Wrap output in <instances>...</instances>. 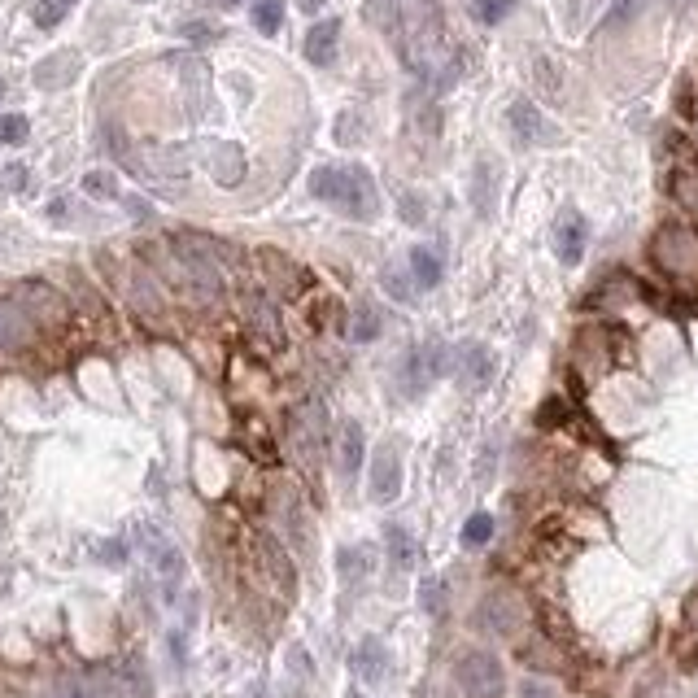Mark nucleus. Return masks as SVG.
<instances>
[{"label":"nucleus","mask_w":698,"mask_h":698,"mask_svg":"<svg viewBox=\"0 0 698 698\" xmlns=\"http://www.w3.org/2000/svg\"><path fill=\"white\" fill-rule=\"evenodd\" d=\"M310 192L341 214H349V219H376L380 214V197L367 166H319L310 175Z\"/></svg>","instance_id":"1"},{"label":"nucleus","mask_w":698,"mask_h":698,"mask_svg":"<svg viewBox=\"0 0 698 698\" xmlns=\"http://www.w3.org/2000/svg\"><path fill=\"white\" fill-rule=\"evenodd\" d=\"M454 677H459L467 698H507V672H502L498 655H489V651H467V655H459Z\"/></svg>","instance_id":"2"},{"label":"nucleus","mask_w":698,"mask_h":698,"mask_svg":"<svg viewBox=\"0 0 698 698\" xmlns=\"http://www.w3.org/2000/svg\"><path fill=\"white\" fill-rule=\"evenodd\" d=\"M445 371H450V349H445L441 341H424L419 349H411L406 354V363H402V384H406V393H424L428 384H437Z\"/></svg>","instance_id":"3"},{"label":"nucleus","mask_w":698,"mask_h":698,"mask_svg":"<svg viewBox=\"0 0 698 698\" xmlns=\"http://www.w3.org/2000/svg\"><path fill=\"white\" fill-rule=\"evenodd\" d=\"M140 537H144V550H149V563H153V572H158L166 598H175L179 581H184V555H179V546L171 537H162L158 528H144Z\"/></svg>","instance_id":"4"},{"label":"nucleus","mask_w":698,"mask_h":698,"mask_svg":"<svg viewBox=\"0 0 698 698\" xmlns=\"http://www.w3.org/2000/svg\"><path fill=\"white\" fill-rule=\"evenodd\" d=\"M450 367H454V376H459V384H463L467 393L489 389L493 371H498V363H493V354H489V345H480V341L454 349V354H450Z\"/></svg>","instance_id":"5"},{"label":"nucleus","mask_w":698,"mask_h":698,"mask_svg":"<svg viewBox=\"0 0 698 698\" xmlns=\"http://www.w3.org/2000/svg\"><path fill=\"white\" fill-rule=\"evenodd\" d=\"M397 493H402V454L389 441L371 459V502H393Z\"/></svg>","instance_id":"6"},{"label":"nucleus","mask_w":698,"mask_h":698,"mask_svg":"<svg viewBox=\"0 0 698 698\" xmlns=\"http://www.w3.org/2000/svg\"><path fill=\"white\" fill-rule=\"evenodd\" d=\"M363 454H367L363 424H358V419H345V424L336 428V472H341V480H354L358 476Z\"/></svg>","instance_id":"7"},{"label":"nucleus","mask_w":698,"mask_h":698,"mask_svg":"<svg viewBox=\"0 0 698 698\" xmlns=\"http://www.w3.org/2000/svg\"><path fill=\"white\" fill-rule=\"evenodd\" d=\"M585 245H589V223L576 210H568L555 223V254H559L563 267H576V262L585 258Z\"/></svg>","instance_id":"8"},{"label":"nucleus","mask_w":698,"mask_h":698,"mask_svg":"<svg viewBox=\"0 0 698 698\" xmlns=\"http://www.w3.org/2000/svg\"><path fill=\"white\" fill-rule=\"evenodd\" d=\"M349 664H354L358 681L380 685L384 677H389V646H384L380 637H363V642L354 646V655H349Z\"/></svg>","instance_id":"9"},{"label":"nucleus","mask_w":698,"mask_h":698,"mask_svg":"<svg viewBox=\"0 0 698 698\" xmlns=\"http://www.w3.org/2000/svg\"><path fill=\"white\" fill-rule=\"evenodd\" d=\"M476 624H480V629H489V633L511 637L515 629H520V607H515L511 594H489L485 603H480V611H476Z\"/></svg>","instance_id":"10"},{"label":"nucleus","mask_w":698,"mask_h":698,"mask_svg":"<svg viewBox=\"0 0 698 698\" xmlns=\"http://www.w3.org/2000/svg\"><path fill=\"white\" fill-rule=\"evenodd\" d=\"M336 40H341V22L336 18L315 22L310 35H306V62L310 66H332L336 62Z\"/></svg>","instance_id":"11"},{"label":"nucleus","mask_w":698,"mask_h":698,"mask_svg":"<svg viewBox=\"0 0 698 698\" xmlns=\"http://www.w3.org/2000/svg\"><path fill=\"white\" fill-rule=\"evenodd\" d=\"M511 127H515V136H520L524 144L555 140V131H550V123L541 118V110H537L533 101H515V105H511Z\"/></svg>","instance_id":"12"},{"label":"nucleus","mask_w":698,"mask_h":698,"mask_svg":"<svg viewBox=\"0 0 698 698\" xmlns=\"http://www.w3.org/2000/svg\"><path fill=\"white\" fill-rule=\"evenodd\" d=\"M384 550H389V559H393L397 572H411L419 563V541L411 537V528H402V524L384 528Z\"/></svg>","instance_id":"13"},{"label":"nucleus","mask_w":698,"mask_h":698,"mask_svg":"<svg viewBox=\"0 0 698 698\" xmlns=\"http://www.w3.org/2000/svg\"><path fill=\"white\" fill-rule=\"evenodd\" d=\"M75 75H79V57L75 53H53L48 62L35 66V83H40V88H66Z\"/></svg>","instance_id":"14"},{"label":"nucleus","mask_w":698,"mask_h":698,"mask_svg":"<svg viewBox=\"0 0 698 698\" xmlns=\"http://www.w3.org/2000/svg\"><path fill=\"white\" fill-rule=\"evenodd\" d=\"M411 275H415L419 288H437V284L445 280V262H441L437 249L415 245V249H411Z\"/></svg>","instance_id":"15"},{"label":"nucleus","mask_w":698,"mask_h":698,"mask_svg":"<svg viewBox=\"0 0 698 698\" xmlns=\"http://www.w3.org/2000/svg\"><path fill=\"white\" fill-rule=\"evenodd\" d=\"M31 336V319L18 306L0 302V349H22Z\"/></svg>","instance_id":"16"},{"label":"nucleus","mask_w":698,"mask_h":698,"mask_svg":"<svg viewBox=\"0 0 698 698\" xmlns=\"http://www.w3.org/2000/svg\"><path fill=\"white\" fill-rule=\"evenodd\" d=\"M371 559H376V555H371V546H345L341 555H336V563H341V576H345L349 585H354V581H367Z\"/></svg>","instance_id":"17"},{"label":"nucleus","mask_w":698,"mask_h":698,"mask_svg":"<svg viewBox=\"0 0 698 698\" xmlns=\"http://www.w3.org/2000/svg\"><path fill=\"white\" fill-rule=\"evenodd\" d=\"M53 698H105V694H101V685H96L92 677H83V672H66V677L53 685Z\"/></svg>","instance_id":"18"},{"label":"nucleus","mask_w":698,"mask_h":698,"mask_svg":"<svg viewBox=\"0 0 698 698\" xmlns=\"http://www.w3.org/2000/svg\"><path fill=\"white\" fill-rule=\"evenodd\" d=\"M249 18H254V27H258L262 35H275V31L284 27V0H254Z\"/></svg>","instance_id":"19"},{"label":"nucleus","mask_w":698,"mask_h":698,"mask_svg":"<svg viewBox=\"0 0 698 698\" xmlns=\"http://www.w3.org/2000/svg\"><path fill=\"white\" fill-rule=\"evenodd\" d=\"M493 541V515L489 511H476L472 520L463 524V546L467 550H480V546H489Z\"/></svg>","instance_id":"20"},{"label":"nucleus","mask_w":698,"mask_h":698,"mask_svg":"<svg viewBox=\"0 0 698 698\" xmlns=\"http://www.w3.org/2000/svg\"><path fill=\"white\" fill-rule=\"evenodd\" d=\"M472 201H476V214H480V219H489V214H493V166H489V162H480V166H476Z\"/></svg>","instance_id":"21"},{"label":"nucleus","mask_w":698,"mask_h":698,"mask_svg":"<svg viewBox=\"0 0 698 698\" xmlns=\"http://www.w3.org/2000/svg\"><path fill=\"white\" fill-rule=\"evenodd\" d=\"M515 5H520V0H472V14L485 22V27H498V22H507L515 14Z\"/></svg>","instance_id":"22"},{"label":"nucleus","mask_w":698,"mask_h":698,"mask_svg":"<svg viewBox=\"0 0 698 698\" xmlns=\"http://www.w3.org/2000/svg\"><path fill=\"white\" fill-rule=\"evenodd\" d=\"M79 0H35V27H44V31H53L57 22H62L70 9H75Z\"/></svg>","instance_id":"23"},{"label":"nucleus","mask_w":698,"mask_h":698,"mask_svg":"<svg viewBox=\"0 0 698 698\" xmlns=\"http://www.w3.org/2000/svg\"><path fill=\"white\" fill-rule=\"evenodd\" d=\"M83 192L96 197V201H114L118 197V179L110 171H88V175H83Z\"/></svg>","instance_id":"24"},{"label":"nucleus","mask_w":698,"mask_h":698,"mask_svg":"<svg viewBox=\"0 0 698 698\" xmlns=\"http://www.w3.org/2000/svg\"><path fill=\"white\" fill-rule=\"evenodd\" d=\"M27 136H31L27 114H0V149H9V144H22Z\"/></svg>","instance_id":"25"},{"label":"nucleus","mask_w":698,"mask_h":698,"mask_svg":"<svg viewBox=\"0 0 698 698\" xmlns=\"http://www.w3.org/2000/svg\"><path fill=\"white\" fill-rule=\"evenodd\" d=\"M376 336H380V310L376 306H358V315H354V341H376Z\"/></svg>","instance_id":"26"},{"label":"nucleus","mask_w":698,"mask_h":698,"mask_svg":"<svg viewBox=\"0 0 698 698\" xmlns=\"http://www.w3.org/2000/svg\"><path fill=\"white\" fill-rule=\"evenodd\" d=\"M419 603H424L428 616H441L445 611V581L441 576H428V581L419 585Z\"/></svg>","instance_id":"27"},{"label":"nucleus","mask_w":698,"mask_h":698,"mask_svg":"<svg viewBox=\"0 0 698 698\" xmlns=\"http://www.w3.org/2000/svg\"><path fill=\"white\" fill-rule=\"evenodd\" d=\"M384 293L397 297V302H411V288H406V275H402V271H393V267H384Z\"/></svg>","instance_id":"28"},{"label":"nucleus","mask_w":698,"mask_h":698,"mask_svg":"<svg viewBox=\"0 0 698 698\" xmlns=\"http://www.w3.org/2000/svg\"><path fill=\"white\" fill-rule=\"evenodd\" d=\"M402 214H406V223H424V201H415V192H406V197H402Z\"/></svg>","instance_id":"29"},{"label":"nucleus","mask_w":698,"mask_h":698,"mask_svg":"<svg viewBox=\"0 0 698 698\" xmlns=\"http://www.w3.org/2000/svg\"><path fill=\"white\" fill-rule=\"evenodd\" d=\"M637 5V0H616V5H611V14L603 18V27H620L624 18H629V9Z\"/></svg>","instance_id":"30"},{"label":"nucleus","mask_w":698,"mask_h":698,"mask_svg":"<svg viewBox=\"0 0 698 698\" xmlns=\"http://www.w3.org/2000/svg\"><path fill=\"white\" fill-rule=\"evenodd\" d=\"M520 698H555V690H550L546 681H524L520 685Z\"/></svg>","instance_id":"31"},{"label":"nucleus","mask_w":698,"mask_h":698,"mask_svg":"<svg viewBox=\"0 0 698 698\" xmlns=\"http://www.w3.org/2000/svg\"><path fill=\"white\" fill-rule=\"evenodd\" d=\"M297 5H302L306 14H319V9H323V0H297Z\"/></svg>","instance_id":"32"},{"label":"nucleus","mask_w":698,"mask_h":698,"mask_svg":"<svg viewBox=\"0 0 698 698\" xmlns=\"http://www.w3.org/2000/svg\"><path fill=\"white\" fill-rule=\"evenodd\" d=\"M0 101H5V79H0Z\"/></svg>","instance_id":"33"},{"label":"nucleus","mask_w":698,"mask_h":698,"mask_svg":"<svg viewBox=\"0 0 698 698\" xmlns=\"http://www.w3.org/2000/svg\"><path fill=\"white\" fill-rule=\"evenodd\" d=\"M219 5H240V0H219Z\"/></svg>","instance_id":"34"},{"label":"nucleus","mask_w":698,"mask_h":698,"mask_svg":"<svg viewBox=\"0 0 698 698\" xmlns=\"http://www.w3.org/2000/svg\"><path fill=\"white\" fill-rule=\"evenodd\" d=\"M349 698H367V694H358V690H354V694H349Z\"/></svg>","instance_id":"35"}]
</instances>
